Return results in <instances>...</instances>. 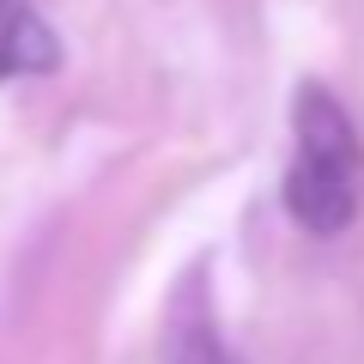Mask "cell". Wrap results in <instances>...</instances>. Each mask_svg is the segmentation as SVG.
Listing matches in <instances>:
<instances>
[{
    "instance_id": "obj_1",
    "label": "cell",
    "mask_w": 364,
    "mask_h": 364,
    "mask_svg": "<svg viewBox=\"0 0 364 364\" xmlns=\"http://www.w3.org/2000/svg\"><path fill=\"white\" fill-rule=\"evenodd\" d=\"M358 182H364L358 128L322 85H304L298 109H291V170H286L291 219L316 237H340L358 213Z\"/></svg>"
},
{
    "instance_id": "obj_2",
    "label": "cell",
    "mask_w": 364,
    "mask_h": 364,
    "mask_svg": "<svg viewBox=\"0 0 364 364\" xmlns=\"http://www.w3.org/2000/svg\"><path fill=\"white\" fill-rule=\"evenodd\" d=\"M170 364H231L219 340V322L200 298H182L176 304V322H170Z\"/></svg>"
},
{
    "instance_id": "obj_3",
    "label": "cell",
    "mask_w": 364,
    "mask_h": 364,
    "mask_svg": "<svg viewBox=\"0 0 364 364\" xmlns=\"http://www.w3.org/2000/svg\"><path fill=\"white\" fill-rule=\"evenodd\" d=\"M43 67H55V37L31 13H18L0 31V73H43Z\"/></svg>"
},
{
    "instance_id": "obj_4",
    "label": "cell",
    "mask_w": 364,
    "mask_h": 364,
    "mask_svg": "<svg viewBox=\"0 0 364 364\" xmlns=\"http://www.w3.org/2000/svg\"><path fill=\"white\" fill-rule=\"evenodd\" d=\"M0 13H6V0H0Z\"/></svg>"
}]
</instances>
